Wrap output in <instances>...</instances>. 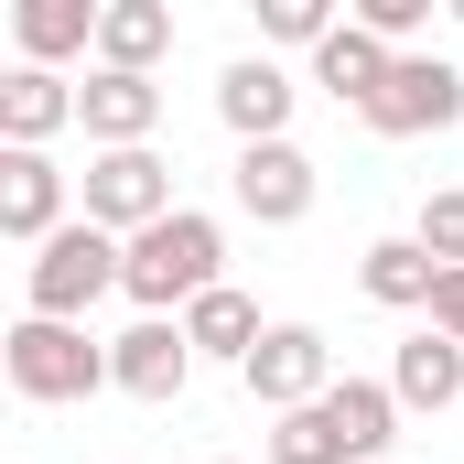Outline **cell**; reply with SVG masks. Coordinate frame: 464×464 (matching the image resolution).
<instances>
[{
  "label": "cell",
  "instance_id": "7402d4cb",
  "mask_svg": "<svg viewBox=\"0 0 464 464\" xmlns=\"http://www.w3.org/2000/svg\"><path fill=\"white\" fill-rule=\"evenodd\" d=\"M259 33H270V44H324L335 11H324V0H259Z\"/></svg>",
  "mask_w": 464,
  "mask_h": 464
},
{
  "label": "cell",
  "instance_id": "8992f818",
  "mask_svg": "<svg viewBox=\"0 0 464 464\" xmlns=\"http://www.w3.org/2000/svg\"><path fill=\"white\" fill-rule=\"evenodd\" d=\"M454 119H464V76L443 54H400L389 87L367 98V130L378 140H421V130H454Z\"/></svg>",
  "mask_w": 464,
  "mask_h": 464
},
{
  "label": "cell",
  "instance_id": "5b68a950",
  "mask_svg": "<svg viewBox=\"0 0 464 464\" xmlns=\"http://www.w3.org/2000/svg\"><path fill=\"white\" fill-rule=\"evenodd\" d=\"M237 378H248V400H259V411H281V421H292V411H314V400L335 389V346H324L314 324H270L259 356H248Z\"/></svg>",
  "mask_w": 464,
  "mask_h": 464
},
{
  "label": "cell",
  "instance_id": "3957f363",
  "mask_svg": "<svg viewBox=\"0 0 464 464\" xmlns=\"http://www.w3.org/2000/svg\"><path fill=\"white\" fill-rule=\"evenodd\" d=\"M0 367H11V389H22L33 411H65V400L119 389V378H109V346H98L87 324H44V314H22V324L0 335Z\"/></svg>",
  "mask_w": 464,
  "mask_h": 464
},
{
  "label": "cell",
  "instance_id": "2e32d148",
  "mask_svg": "<svg viewBox=\"0 0 464 464\" xmlns=\"http://www.w3.org/2000/svg\"><path fill=\"white\" fill-rule=\"evenodd\" d=\"M389 65H400V54H389L378 33H356V22H335V33L314 44V87H335V98H346L356 119H367V98L389 87Z\"/></svg>",
  "mask_w": 464,
  "mask_h": 464
},
{
  "label": "cell",
  "instance_id": "ac0fdd59",
  "mask_svg": "<svg viewBox=\"0 0 464 464\" xmlns=\"http://www.w3.org/2000/svg\"><path fill=\"white\" fill-rule=\"evenodd\" d=\"M184 335H195V356H227V367H248L270 324H259V303H248L237 281H217L206 303H184Z\"/></svg>",
  "mask_w": 464,
  "mask_h": 464
},
{
  "label": "cell",
  "instance_id": "5bb4252c",
  "mask_svg": "<svg viewBox=\"0 0 464 464\" xmlns=\"http://www.w3.org/2000/svg\"><path fill=\"white\" fill-rule=\"evenodd\" d=\"M356 281H367V303H389V314H432V292H443V259H432L421 237H378V248L356 259Z\"/></svg>",
  "mask_w": 464,
  "mask_h": 464
},
{
  "label": "cell",
  "instance_id": "ffe728a7",
  "mask_svg": "<svg viewBox=\"0 0 464 464\" xmlns=\"http://www.w3.org/2000/svg\"><path fill=\"white\" fill-rule=\"evenodd\" d=\"M421 248H432V259H443V270H464V184H443V195H421Z\"/></svg>",
  "mask_w": 464,
  "mask_h": 464
},
{
  "label": "cell",
  "instance_id": "ba28073f",
  "mask_svg": "<svg viewBox=\"0 0 464 464\" xmlns=\"http://www.w3.org/2000/svg\"><path fill=\"white\" fill-rule=\"evenodd\" d=\"M227 195H237V217H259V227H303L314 217V162L292 140H259V151H237Z\"/></svg>",
  "mask_w": 464,
  "mask_h": 464
},
{
  "label": "cell",
  "instance_id": "44dd1931",
  "mask_svg": "<svg viewBox=\"0 0 464 464\" xmlns=\"http://www.w3.org/2000/svg\"><path fill=\"white\" fill-rule=\"evenodd\" d=\"M432 22V0H356V33H378L389 54H411V33Z\"/></svg>",
  "mask_w": 464,
  "mask_h": 464
},
{
  "label": "cell",
  "instance_id": "d6986e66",
  "mask_svg": "<svg viewBox=\"0 0 464 464\" xmlns=\"http://www.w3.org/2000/svg\"><path fill=\"white\" fill-rule=\"evenodd\" d=\"M270 464H356V443H346V421L314 400V411H292V421L270 432Z\"/></svg>",
  "mask_w": 464,
  "mask_h": 464
},
{
  "label": "cell",
  "instance_id": "d4e9b609",
  "mask_svg": "<svg viewBox=\"0 0 464 464\" xmlns=\"http://www.w3.org/2000/svg\"><path fill=\"white\" fill-rule=\"evenodd\" d=\"M389 464H400V454H389Z\"/></svg>",
  "mask_w": 464,
  "mask_h": 464
},
{
  "label": "cell",
  "instance_id": "8fae6325",
  "mask_svg": "<svg viewBox=\"0 0 464 464\" xmlns=\"http://www.w3.org/2000/svg\"><path fill=\"white\" fill-rule=\"evenodd\" d=\"M54 227H76V217H65V173H54L44 151H0V237L44 248Z\"/></svg>",
  "mask_w": 464,
  "mask_h": 464
},
{
  "label": "cell",
  "instance_id": "4fadbf2b",
  "mask_svg": "<svg viewBox=\"0 0 464 464\" xmlns=\"http://www.w3.org/2000/svg\"><path fill=\"white\" fill-rule=\"evenodd\" d=\"M389 400H400V411H454V400H464V346L421 324L411 346L389 356Z\"/></svg>",
  "mask_w": 464,
  "mask_h": 464
},
{
  "label": "cell",
  "instance_id": "6da1fadb",
  "mask_svg": "<svg viewBox=\"0 0 464 464\" xmlns=\"http://www.w3.org/2000/svg\"><path fill=\"white\" fill-rule=\"evenodd\" d=\"M217 259H227V227H217V217H195V206H173L162 227L130 237V281H119V292H130L140 314H173V303H206V292L227 281Z\"/></svg>",
  "mask_w": 464,
  "mask_h": 464
},
{
  "label": "cell",
  "instance_id": "7c38bea8",
  "mask_svg": "<svg viewBox=\"0 0 464 464\" xmlns=\"http://www.w3.org/2000/svg\"><path fill=\"white\" fill-rule=\"evenodd\" d=\"M54 130H76V87L54 65H11L0 76V151H44Z\"/></svg>",
  "mask_w": 464,
  "mask_h": 464
},
{
  "label": "cell",
  "instance_id": "9c48e42d",
  "mask_svg": "<svg viewBox=\"0 0 464 464\" xmlns=\"http://www.w3.org/2000/svg\"><path fill=\"white\" fill-rule=\"evenodd\" d=\"M292 76L270 65V54H237L227 76H217V119L237 130V151H259V140H292Z\"/></svg>",
  "mask_w": 464,
  "mask_h": 464
},
{
  "label": "cell",
  "instance_id": "30bf717a",
  "mask_svg": "<svg viewBox=\"0 0 464 464\" xmlns=\"http://www.w3.org/2000/svg\"><path fill=\"white\" fill-rule=\"evenodd\" d=\"M76 130L98 140V151H151V130H162V87L151 76H87L76 87Z\"/></svg>",
  "mask_w": 464,
  "mask_h": 464
},
{
  "label": "cell",
  "instance_id": "e0dca14e",
  "mask_svg": "<svg viewBox=\"0 0 464 464\" xmlns=\"http://www.w3.org/2000/svg\"><path fill=\"white\" fill-rule=\"evenodd\" d=\"M98 11H109V0H22V11H11L22 65H65V54H87V44H98Z\"/></svg>",
  "mask_w": 464,
  "mask_h": 464
},
{
  "label": "cell",
  "instance_id": "cb8c5ba5",
  "mask_svg": "<svg viewBox=\"0 0 464 464\" xmlns=\"http://www.w3.org/2000/svg\"><path fill=\"white\" fill-rule=\"evenodd\" d=\"M454 22H464V0H454Z\"/></svg>",
  "mask_w": 464,
  "mask_h": 464
},
{
  "label": "cell",
  "instance_id": "603a6c76",
  "mask_svg": "<svg viewBox=\"0 0 464 464\" xmlns=\"http://www.w3.org/2000/svg\"><path fill=\"white\" fill-rule=\"evenodd\" d=\"M432 335L464 346V270H443V292H432Z\"/></svg>",
  "mask_w": 464,
  "mask_h": 464
},
{
  "label": "cell",
  "instance_id": "7a4b0ae2",
  "mask_svg": "<svg viewBox=\"0 0 464 464\" xmlns=\"http://www.w3.org/2000/svg\"><path fill=\"white\" fill-rule=\"evenodd\" d=\"M119 281H130V237H109V227H87V217H76V227H54L44 248H33L22 303H33L44 324H87Z\"/></svg>",
  "mask_w": 464,
  "mask_h": 464
},
{
  "label": "cell",
  "instance_id": "277c9868",
  "mask_svg": "<svg viewBox=\"0 0 464 464\" xmlns=\"http://www.w3.org/2000/svg\"><path fill=\"white\" fill-rule=\"evenodd\" d=\"M162 217H173V162L162 151H98L87 162V227L140 237V227H162Z\"/></svg>",
  "mask_w": 464,
  "mask_h": 464
},
{
  "label": "cell",
  "instance_id": "9a60e30c",
  "mask_svg": "<svg viewBox=\"0 0 464 464\" xmlns=\"http://www.w3.org/2000/svg\"><path fill=\"white\" fill-rule=\"evenodd\" d=\"M162 54H173V11L162 0H109L98 11V65L109 76H151Z\"/></svg>",
  "mask_w": 464,
  "mask_h": 464
},
{
  "label": "cell",
  "instance_id": "52a82bcc",
  "mask_svg": "<svg viewBox=\"0 0 464 464\" xmlns=\"http://www.w3.org/2000/svg\"><path fill=\"white\" fill-rule=\"evenodd\" d=\"M109 378L130 389V400H184V378H195V335H184V314H140L130 335L109 346Z\"/></svg>",
  "mask_w": 464,
  "mask_h": 464
}]
</instances>
